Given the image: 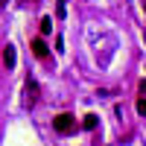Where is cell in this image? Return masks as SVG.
<instances>
[{
	"label": "cell",
	"instance_id": "6da1fadb",
	"mask_svg": "<svg viewBox=\"0 0 146 146\" xmlns=\"http://www.w3.org/2000/svg\"><path fill=\"white\" fill-rule=\"evenodd\" d=\"M53 129L58 135H70V131L76 129V117L73 114H58V117H53Z\"/></svg>",
	"mask_w": 146,
	"mask_h": 146
},
{
	"label": "cell",
	"instance_id": "7a4b0ae2",
	"mask_svg": "<svg viewBox=\"0 0 146 146\" xmlns=\"http://www.w3.org/2000/svg\"><path fill=\"white\" fill-rule=\"evenodd\" d=\"M35 102H38V85L29 79V82H27V96H23V105H27V108H32Z\"/></svg>",
	"mask_w": 146,
	"mask_h": 146
},
{
	"label": "cell",
	"instance_id": "3957f363",
	"mask_svg": "<svg viewBox=\"0 0 146 146\" xmlns=\"http://www.w3.org/2000/svg\"><path fill=\"white\" fill-rule=\"evenodd\" d=\"M32 53L38 56V58H47V44H44V38H35V41H32Z\"/></svg>",
	"mask_w": 146,
	"mask_h": 146
},
{
	"label": "cell",
	"instance_id": "277c9868",
	"mask_svg": "<svg viewBox=\"0 0 146 146\" xmlns=\"http://www.w3.org/2000/svg\"><path fill=\"white\" fill-rule=\"evenodd\" d=\"M3 62H6V67H15V47H12V44H6V50H3Z\"/></svg>",
	"mask_w": 146,
	"mask_h": 146
},
{
	"label": "cell",
	"instance_id": "5b68a950",
	"mask_svg": "<svg viewBox=\"0 0 146 146\" xmlns=\"http://www.w3.org/2000/svg\"><path fill=\"white\" fill-rule=\"evenodd\" d=\"M82 126L88 129V131H94V129H96V114H85V120H82Z\"/></svg>",
	"mask_w": 146,
	"mask_h": 146
},
{
	"label": "cell",
	"instance_id": "8992f818",
	"mask_svg": "<svg viewBox=\"0 0 146 146\" xmlns=\"http://www.w3.org/2000/svg\"><path fill=\"white\" fill-rule=\"evenodd\" d=\"M50 29H53V18H44V21H41V32L47 35V32H50Z\"/></svg>",
	"mask_w": 146,
	"mask_h": 146
},
{
	"label": "cell",
	"instance_id": "52a82bcc",
	"mask_svg": "<svg viewBox=\"0 0 146 146\" xmlns=\"http://www.w3.org/2000/svg\"><path fill=\"white\" fill-rule=\"evenodd\" d=\"M137 114L146 117V96H140V100H137Z\"/></svg>",
	"mask_w": 146,
	"mask_h": 146
},
{
	"label": "cell",
	"instance_id": "ba28073f",
	"mask_svg": "<svg viewBox=\"0 0 146 146\" xmlns=\"http://www.w3.org/2000/svg\"><path fill=\"white\" fill-rule=\"evenodd\" d=\"M140 94H146V79H143V82H140Z\"/></svg>",
	"mask_w": 146,
	"mask_h": 146
},
{
	"label": "cell",
	"instance_id": "9c48e42d",
	"mask_svg": "<svg viewBox=\"0 0 146 146\" xmlns=\"http://www.w3.org/2000/svg\"><path fill=\"white\" fill-rule=\"evenodd\" d=\"M143 12H146V0H143Z\"/></svg>",
	"mask_w": 146,
	"mask_h": 146
}]
</instances>
